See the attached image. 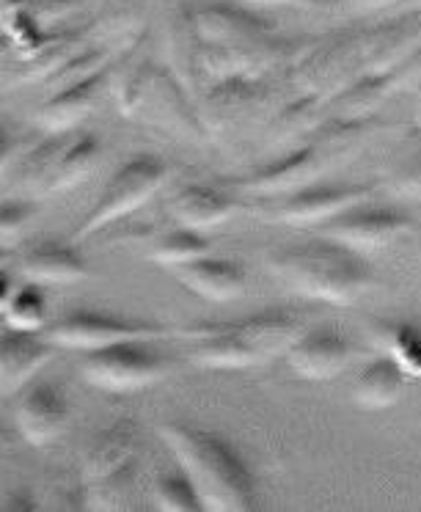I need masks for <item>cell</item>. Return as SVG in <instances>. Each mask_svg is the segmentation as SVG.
<instances>
[{
	"instance_id": "cell-1",
	"label": "cell",
	"mask_w": 421,
	"mask_h": 512,
	"mask_svg": "<svg viewBox=\"0 0 421 512\" xmlns=\"http://www.w3.org/2000/svg\"><path fill=\"white\" fill-rule=\"evenodd\" d=\"M179 468L188 474L199 493L201 512L256 510V482L251 468L221 435L199 424L171 419L157 427Z\"/></svg>"
},
{
	"instance_id": "cell-2",
	"label": "cell",
	"mask_w": 421,
	"mask_h": 512,
	"mask_svg": "<svg viewBox=\"0 0 421 512\" xmlns=\"http://www.w3.org/2000/svg\"><path fill=\"white\" fill-rule=\"evenodd\" d=\"M267 268L292 295L333 306H350L375 287V270L366 256L328 237L317 243L278 248L267 259Z\"/></svg>"
},
{
	"instance_id": "cell-3",
	"label": "cell",
	"mask_w": 421,
	"mask_h": 512,
	"mask_svg": "<svg viewBox=\"0 0 421 512\" xmlns=\"http://www.w3.org/2000/svg\"><path fill=\"white\" fill-rule=\"evenodd\" d=\"M193 339L190 361L204 369H251L287 356L300 336V323L289 312H259L240 323H193L177 328Z\"/></svg>"
},
{
	"instance_id": "cell-4",
	"label": "cell",
	"mask_w": 421,
	"mask_h": 512,
	"mask_svg": "<svg viewBox=\"0 0 421 512\" xmlns=\"http://www.w3.org/2000/svg\"><path fill=\"white\" fill-rule=\"evenodd\" d=\"M141 449V430L133 419L105 427L83 452V493L89 510H119L133 488L135 457Z\"/></svg>"
},
{
	"instance_id": "cell-5",
	"label": "cell",
	"mask_w": 421,
	"mask_h": 512,
	"mask_svg": "<svg viewBox=\"0 0 421 512\" xmlns=\"http://www.w3.org/2000/svg\"><path fill=\"white\" fill-rule=\"evenodd\" d=\"M369 31L314 39L292 64V83L303 94L328 102L366 72Z\"/></svg>"
},
{
	"instance_id": "cell-6",
	"label": "cell",
	"mask_w": 421,
	"mask_h": 512,
	"mask_svg": "<svg viewBox=\"0 0 421 512\" xmlns=\"http://www.w3.org/2000/svg\"><path fill=\"white\" fill-rule=\"evenodd\" d=\"M168 179V166L155 155H135L127 160L108 182V188L102 190L97 204L83 218V223L75 232V240H86L91 234H97L105 226L122 221L130 212L141 210L146 201L163 188Z\"/></svg>"
},
{
	"instance_id": "cell-7",
	"label": "cell",
	"mask_w": 421,
	"mask_h": 512,
	"mask_svg": "<svg viewBox=\"0 0 421 512\" xmlns=\"http://www.w3.org/2000/svg\"><path fill=\"white\" fill-rule=\"evenodd\" d=\"M80 375L94 389L111 394H130L155 386L168 375V361L146 339L91 350L80 364Z\"/></svg>"
},
{
	"instance_id": "cell-8",
	"label": "cell",
	"mask_w": 421,
	"mask_h": 512,
	"mask_svg": "<svg viewBox=\"0 0 421 512\" xmlns=\"http://www.w3.org/2000/svg\"><path fill=\"white\" fill-rule=\"evenodd\" d=\"M177 328H166V325L157 323H144V320H122V317H113V314L102 312H78L64 314L61 320L50 325L45 336L56 347H67V350H102V347L119 345V342H135V339H163Z\"/></svg>"
},
{
	"instance_id": "cell-9",
	"label": "cell",
	"mask_w": 421,
	"mask_h": 512,
	"mask_svg": "<svg viewBox=\"0 0 421 512\" xmlns=\"http://www.w3.org/2000/svg\"><path fill=\"white\" fill-rule=\"evenodd\" d=\"M78 0H0L3 42L17 61L34 58L50 36L75 12Z\"/></svg>"
},
{
	"instance_id": "cell-10",
	"label": "cell",
	"mask_w": 421,
	"mask_h": 512,
	"mask_svg": "<svg viewBox=\"0 0 421 512\" xmlns=\"http://www.w3.org/2000/svg\"><path fill=\"white\" fill-rule=\"evenodd\" d=\"M413 229H416L413 218L402 215V212L358 204L353 210L328 221L325 237L333 243L353 248L358 254H369V251H380V248L399 243L402 237L413 234Z\"/></svg>"
},
{
	"instance_id": "cell-11",
	"label": "cell",
	"mask_w": 421,
	"mask_h": 512,
	"mask_svg": "<svg viewBox=\"0 0 421 512\" xmlns=\"http://www.w3.org/2000/svg\"><path fill=\"white\" fill-rule=\"evenodd\" d=\"M14 424L28 444H53L67 430L69 397L53 380H36L20 391L14 405Z\"/></svg>"
},
{
	"instance_id": "cell-12",
	"label": "cell",
	"mask_w": 421,
	"mask_h": 512,
	"mask_svg": "<svg viewBox=\"0 0 421 512\" xmlns=\"http://www.w3.org/2000/svg\"><path fill=\"white\" fill-rule=\"evenodd\" d=\"M331 166L322 155L317 144L311 141L309 146H298L289 155H284L276 163H270L262 171H256L251 177L240 182V188L256 196H281V193H298V190L311 188L317 179L325 174V168Z\"/></svg>"
},
{
	"instance_id": "cell-13",
	"label": "cell",
	"mask_w": 421,
	"mask_h": 512,
	"mask_svg": "<svg viewBox=\"0 0 421 512\" xmlns=\"http://www.w3.org/2000/svg\"><path fill=\"white\" fill-rule=\"evenodd\" d=\"M108 67L94 72L89 78L78 80V83H69L64 89H56L47 97L39 108L34 111V122L47 130L50 135L67 133L75 124H80L94 108L100 105L102 94L108 89Z\"/></svg>"
},
{
	"instance_id": "cell-14",
	"label": "cell",
	"mask_w": 421,
	"mask_h": 512,
	"mask_svg": "<svg viewBox=\"0 0 421 512\" xmlns=\"http://www.w3.org/2000/svg\"><path fill=\"white\" fill-rule=\"evenodd\" d=\"M353 347L333 328H314L300 334L287 350L292 372L303 380H333L350 364Z\"/></svg>"
},
{
	"instance_id": "cell-15",
	"label": "cell",
	"mask_w": 421,
	"mask_h": 512,
	"mask_svg": "<svg viewBox=\"0 0 421 512\" xmlns=\"http://www.w3.org/2000/svg\"><path fill=\"white\" fill-rule=\"evenodd\" d=\"M193 23L201 45H248L270 36L262 14L237 3H204L193 9Z\"/></svg>"
},
{
	"instance_id": "cell-16",
	"label": "cell",
	"mask_w": 421,
	"mask_h": 512,
	"mask_svg": "<svg viewBox=\"0 0 421 512\" xmlns=\"http://www.w3.org/2000/svg\"><path fill=\"white\" fill-rule=\"evenodd\" d=\"M265 97L262 80L237 75L212 83V89L199 100V119L207 133H221L245 119Z\"/></svg>"
},
{
	"instance_id": "cell-17",
	"label": "cell",
	"mask_w": 421,
	"mask_h": 512,
	"mask_svg": "<svg viewBox=\"0 0 421 512\" xmlns=\"http://www.w3.org/2000/svg\"><path fill=\"white\" fill-rule=\"evenodd\" d=\"M369 199H372L369 185H347V188L311 185V188L292 193L276 218L292 226H311V223L333 221L336 215L353 210L358 204H366Z\"/></svg>"
},
{
	"instance_id": "cell-18",
	"label": "cell",
	"mask_w": 421,
	"mask_h": 512,
	"mask_svg": "<svg viewBox=\"0 0 421 512\" xmlns=\"http://www.w3.org/2000/svg\"><path fill=\"white\" fill-rule=\"evenodd\" d=\"M421 47V9H405L391 23L369 28L366 72L391 75Z\"/></svg>"
},
{
	"instance_id": "cell-19",
	"label": "cell",
	"mask_w": 421,
	"mask_h": 512,
	"mask_svg": "<svg viewBox=\"0 0 421 512\" xmlns=\"http://www.w3.org/2000/svg\"><path fill=\"white\" fill-rule=\"evenodd\" d=\"M56 353V345L47 336L28 334V331H3L0 342V383L3 397H12L14 391H23L28 380L34 378L39 369Z\"/></svg>"
},
{
	"instance_id": "cell-20",
	"label": "cell",
	"mask_w": 421,
	"mask_h": 512,
	"mask_svg": "<svg viewBox=\"0 0 421 512\" xmlns=\"http://www.w3.org/2000/svg\"><path fill=\"white\" fill-rule=\"evenodd\" d=\"M174 276L182 287H188L193 295H199L210 303H232L243 298L248 279H245L243 265L232 259H215V256H201L196 262L174 268Z\"/></svg>"
},
{
	"instance_id": "cell-21",
	"label": "cell",
	"mask_w": 421,
	"mask_h": 512,
	"mask_svg": "<svg viewBox=\"0 0 421 512\" xmlns=\"http://www.w3.org/2000/svg\"><path fill=\"white\" fill-rule=\"evenodd\" d=\"M17 268L36 284H75L89 276L86 259L61 240H39L23 248Z\"/></svg>"
},
{
	"instance_id": "cell-22",
	"label": "cell",
	"mask_w": 421,
	"mask_h": 512,
	"mask_svg": "<svg viewBox=\"0 0 421 512\" xmlns=\"http://www.w3.org/2000/svg\"><path fill=\"white\" fill-rule=\"evenodd\" d=\"M168 212L179 226L204 232V229H215L229 221L237 212V201L229 199L221 190L207 188V185H185L171 196Z\"/></svg>"
},
{
	"instance_id": "cell-23",
	"label": "cell",
	"mask_w": 421,
	"mask_h": 512,
	"mask_svg": "<svg viewBox=\"0 0 421 512\" xmlns=\"http://www.w3.org/2000/svg\"><path fill=\"white\" fill-rule=\"evenodd\" d=\"M80 50H86V39L80 28L72 31H56L45 42V47L28 61H17V69L6 67V86H28V83H42L56 75L58 69L67 64L69 58H75Z\"/></svg>"
},
{
	"instance_id": "cell-24",
	"label": "cell",
	"mask_w": 421,
	"mask_h": 512,
	"mask_svg": "<svg viewBox=\"0 0 421 512\" xmlns=\"http://www.w3.org/2000/svg\"><path fill=\"white\" fill-rule=\"evenodd\" d=\"M45 284L28 281L25 284H14L9 273H3V284H0V314L6 328L14 331H28V334H39L47 325V298Z\"/></svg>"
},
{
	"instance_id": "cell-25",
	"label": "cell",
	"mask_w": 421,
	"mask_h": 512,
	"mask_svg": "<svg viewBox=\"0 0 421 512\" xmlns=\"http://www.w3.org/2000/svg\"><path fill=\"white\" fill-rule=\"evenodd\" d=\"M405 369L394 358L380 356L372 364H366L364 372L355 378L353 400L361 411H388L397 405L405 391Z\"/></svg>"
},
{
	"instance_id": "cell-26",
	"label": "cell",
	"mask_w": 421,
	"mask_h": 512,
	"mask_svg": "<svg viewBox=\"0 0 421 512\" xmlns=\"http://www.w3.org/2000/svg\"><path fill=\"white\" fill-rule=\"evenodd\" d=\"M102 146L94 135H83L78 141H72L61 149V155L50 168V177L45 179V185L39 193L53 196V193H67V190L78 188L83 179H89L94 174V168L100 163Z\"/></svg>"
},
{
	"instance_id": "cell-27",
	"label": "cell",
	"mask_w": 421,
	"mask_h": 512,
	"mask_svg": "<svg viewBox=\"0 0 421 512\" xmlns=\"http://www.w3.org/2000/svg\"><path fill=\"white\" fill-rule=\"evenodd\" d=\"M383 124L380 119H336L333 116L331 122H325L314 133V144L320 149L328 163H339V160H347V157H355L366 146V141H372L375 133Z\"/></svg>"
},
{
	"instance_id": "cell-28",
	"label": "cell",
	"mask_w": 421,
	"mask_h": 512,
	"mask_svg": "<svg viewBox=\"0 0 421 512\" xmlns=\"http://www.w3.org/2000/svg\"><path fill=\"white\" fill-rule=\"evenodd\" d=\"M397 91L394 72L391 75H372L364 72L333 97V116L336 119H372L383 102Z\"/></svg>"
},
{
	"instance_id": "cell-29",
	"label": "cell",
	"mask_w": 421,
	"mask_h": 512,
	"mask_svg": "<svg viewBox=\"0 0 421 512\" xmlns=\"http://www.w3.org/2000/svg\"><path fill=\"white\" fill-rule=\"evenodd\" d=\"M168 56H171V72L185 89H193L196 75H201V39L193 23V9L182 6L171 23H168Z\"/></svg>"
},
{
	"instance_id": "cell-30",
	"label": "cell",
	"mask_w": 421,
	"mask_h": 512,
	"mask_svg": "<svg viewBox=\"0 0 421 512\" xmlns=\"http://www.w3.org/2000/svg\"><path fill=\"white\" fill-rule=\"evenodd\" d=\"M322 111H325V100L322 97H311L303 94L300 100L289 102L287 108L276 113V119L267 127V141L273 146L295 144L300 138H314L320 130Z\"/></svg>"
},
{
	"instance_id": "cell-31",
	"label": "cell",
	"mask_w": 421,
	"mask_h": 512,
	"mask_svg": "<svg viewBox=\"0 0 421 512\" xmlns=\"http://www.w3.org/2000/svg\"><path fill=\"white\" fill-rule=\"evenodd\" d=\"M152 0H100L97 17L91 23V31H97L102 39H130L144 31L146 14Z\"/></svg>"
},
{
	"instance_id": "cell-32",
	"label": "cell",
	"mask_w": 421,
	"mask_h": 512,
	"mask_svg": "<svg viewBox=\"0 0 421 512\" xmlns=\"http://www.w3.org/2000/svg\"><path fill=\"white\" fill-rule=\"evenodd\" d=\"M152 262L157 265H166V268H179V265H188L196 262L201 256H210V240L201 237V232L188 229V226H179L174 232L163 234L155 245H152Z\"/></svg>"
},
{
	"instance_id": "cell-33",
	"label": "cell",
	"mask_w": 421,
	"mask_h": 512,
	"mask_svg": "<svg viewBox=\"0 0 421 512\" xmlns=\"http://www.w3.org/2000/svg\"><path fill=\"white\" fill-rule=\"evenodd\" d=\"M380 345L408 378H421V331L410 323L380 325Z\"/></svg>"
},
{
	"instance_id": "cell-34",
	"label": "cell",
	"mask_w": 421,
	"mask_h": 512,
	"mask_svg": "<svg viewBox=\"0 0 421 512\" xmlns=\"http://www.w3.org/2000/svg\"><path fill=\"white\" fill-rule=\"evenodd\" d=\"M152 499L163 512H199V493L193 488L188 474L179 468V474H157L152 479Z\"/></svg>"
},
{
	"instance_id": "cell-35",
	"label": "cell",
	"mask_w": 421,
	"mask_h": 512,
	"mask_svg": "<svg viewBox=\"0 0 421 512\" xmlns=\"http://www.w3.org/2000/svg\"><path fill=\"white\" fill-rule=\"evenodd\" d=\"M64 141L61 138H47V141H42V144H34L31 149H28V155L17 163V182L20 185H25V188L31 190H42V185H45V179L50 177V168H53V163L58 160V155H61V149H64Z\"/></svg>"
},
{
	"instance_id": "cell-36",
	"label": "cell",
	"mask_w": 421,
	"mask_h": 512,
	"mask_svg": "<svg viewBox=\"0 0 421 512\" xmlns=\"http://www.w3.org/2000/svg\"><path fill=\"white\" fill-rule=\"evenodd\" d=\"M36 221V207L31 201H6L3 204V215H0V240L3 248H9L14 240H20L31 223Z\"/></svg>"
},
{
	"instance_id": "cell-37",
	"label": "cell",
	"mask_w": 421,
	"mask_h": 512,
	"mask_svg": "<svg viewBox=\"0 0 421 512\" xmlns=\"http://www.w3.org/2000/svg\"><path fill=\"white\" fill-rule=\"evenodd\" d=\"M386 188L399 199H421V155H410L386 179Z\"/></svg>"
},
{
	"instance_id": "cell-38",
	"label": "cell",
	"mask_w": 421,
	"mask_h": 512,
	"mask_svg": "<svg viewBox=\"0 0 421 512\" xmlns=\"http://www.w3.org/2000/svg\"><path fill=\"white\" fill-rule=\"evenodd\" d=\"M317 9H336V12H377L386 6H399L402 0H309Z\"/></svg>"
},
{
	"instance_id": "cell-39",
	"label": "cell",
	"mask_w": 421,
	"mask_h": 512,
	"mask_svg": "<svg viewBox=\"0 0 421 512\" xmlns=\"http://www.w3.org/2000/svg\"><path fill=\"white\" fill-rule=\"evenodd\" d=\"M394 80H397V89H405V86H416V83H421V47L413 53L410 61H405V64L394 72Z\"/></svg>"
},
{
	"instance_id": "cell-40",
	"label": "cell",
	"mask_w": 421,
	"mask_h": 512,
	"mask_svg": "<svg viewBox=\"0 0 421 512\" xmlns=\"http://www.w3.org/2000/svg\"><path fill=\"white\" fill-rule=\"evenodd\" d=\"M28 496H31L28 490H14L12 496L3 501V510H6V512H34V510H39V504L28 499Z\"/></svg>"
},
{
	"instance_id": "cell-41",
	"label": "cell",
	"mask_w": 421,
	"mask_h": 512,
	"mask_svg": "<svg viewBox=\"0 0 421 512\" xmlns=\"http://www.w3.org/2000/svg\"><path fill=\"white\" fill-rule=\"evenodd\" d=\"M254 6H281V3H300V0H248Z\"/></svg>"
},
{
	"instance_id": "cell-42",
	"label": "cell",
	"mask_w": 421,
	"mask_h": 512,
	"mask_svg": "<svg viewBox=\"0 0 421 512\" xmlns=\"http://www.w3.org/2000/svg\"><path fill=\"white\" fill-rule=\"evenodd\" d=\"M402 9H421V0H402Z\"/></svg>"
},
{
	"instance_id": "cell-43",
	"label": "cell",
	"mask_w": 421,
	"mask_h": 512,
	"mask_svg": "<svg viewBox=\"0 0 421 512\" xmlns=\"http://www.w3.org/2000/svg\"><path fill=\"white\" fill-rule=\"evenodd\" d=\"M416 124L421 127V102H419V108H416Z\"/></svg>"
}]
</instances>
